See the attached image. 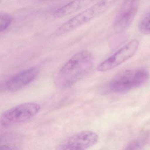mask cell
<instances>
[{"label": "cell", "instance_id": "obj_1", "mask_svg": "<svg viewBox=\"0 0 150 150\" xmlns=\"http://www.w3.org/2000/svg\"><path fill=\"white\" fill-rule=\"evenodd\" d=\"M94 64L93 54L88 50L77 52L63 66L56 76V84L61 89L72 86L89 72Z\"/></svg>", "mask_w": 150, "mask_h": 150}, {"label": "cell", "instance_id": "obj_2", "mask_svg": "<svg viewBox=\"0 0 150 150\" xmlns=\"http://www.w3.org/2000/svg\"><path fill=\"white\" fill-rule=\"evenodd\" d=\"M150 75L144 69L126 70L117 74L110 81L109 88L112 93H123L147 82Z\"/></svg>", "mask_w": 150, "mask_h": 150}, {"label": "cell", "instance_id": "obj_3", "mask_svg": "<svg viewBox=\"0 0 150 150\" xmlns=\"http://www.w3.org/2000/svg\"><path fill=\"white\" fill-rule=\"evenodd\" d=\"M39 104L28 102L16 105L3 112L0 118L2 127L7 128L26 122L36 115L41 110Z\"/></svg>", "mask_w": 150, "mask_h": 150}, {"label": "cell", "instance_id": "obj_4", "mask_svg": "<svg viewBox=\"0 0 150 150\" xmlns=\"http://www.w3.org/2000/svg\"><path fill=\"white\" fill-rule=\"evenodd\" d=\"M138 41L133 39L120 48L98 66L97 71L105 72L112 70L133 57L138 49Z\"/></svg>", "mask_w": 150, "mask_h": 150}, {"label": "cell", "instance_id": "obj_5", "mask_svg": "<svg viewBox=\"0 0 150 150\" xmlns=\"http://www.w3.org/2000/svg\"><path fill=\"white\" fill-rule=\"evenodd\" d=\"M139 0H123L114 19L115 30L122 32L132 23L139 6Z\"/></svg>", "mask_w": 150, "mask_h": 150}, {"label": "cell", "instance_id": "obj_6", "mask_svg": "<svg viewBox=\"0 0 150 150\" xmlns=\"http://www.w3.org/2000/svg\"><path fill=\"white\" fill-rule=\"evenodd\" d=\"M100 16L98 10L94 5H93L59 26L54 31L53 36H60L71 32Z\"/></svg>", "mask_w": 150, "mask_h": 150}, {"label": "cell", "instance_id": "obj_7", "mask_svg": "<svg viewBox=\"0 0 150 150\" xmlns=\"http://www.w3.org/2000/svg\"><path fill=\"white\" fill-rule=\"evenodd\" d=\"M98 134L92 131L78 132L70 137L59 146L62 150H85L94 146L99 140Z\"/></svg>", "mask_w": 150, "mask_h": 150}, {"label": "cell", "instance_id": "obj_8", "mask_svg": "<svg viewBox=\"0 0 150 150\" xmlns=\"http://www.w3.org/2000/svg\"><path fill=\"white\" fill-rule=\"evenodd\" d=\"M38 73V69L35 67L21 71L6 81L5 88L9 92L19 91L33 82L37 77Z\"/></svg>", "mask_w": 150, "mask_h": 150}, {"label": "cell", "instance_id": "obj_9", "mask_svg": "<svg viewBox=\"0 0 150 150\" xmlns=\"http://www.w3.org/2000/svg\"><path fill=\"white\" fill-rule=\"evenodd\" d=\"M96 0H73L69 3L56 10L54 13L55 18H62L83 9Z\"/></svg>", "mask_w": 150, "mask_h": 150}, {"label": "cell", "instance_id": "obj_10", "mask_svg": "<svg viewBox=\"0 0 150 150\" xmlns=\"http://www.w3.org/2000/svg\"><path fill=\"white\" fill-rule=\"evenodd\" d=\"M150 136V133L148 132H143L137 138L128 144L125 149L129 150L141 149V147L144 146L148 142Z\"/></svg>", "mask_w": 150, "mask_h": 150}, {"label": "cell", "instance_id": "obj_11", "mask_svg": "<svg viewBox=\"0 0 150 150\" xmlns=\"http://www.w3.org/2000/svg\"><path fill=\"white\" fill-rule=\"evenodd\" d=\"M138 28L142 34L150 35V7L146 11L139 20Z\"/></svg>", "mask_w": 150, "mask_h": 150}, {"label": "cell", "instance_id": "obj_12", "mask_svg": "<svg viewBox=\"0 0 150 150\" xmlns=\"http://www.w3.org/2000/svg\"><path fill=\"white\" fill-rule=\"evenodd\" d=\"M13 18L11 16L5 13H1L0 15V32H5L11 25Z\"/></svg>", "mask_w": 150, "mask_h": 150}, {"label": "cell", "instance_id": "obj_13", "mask_svg": "<svg viewBox=\"0 0 150 150\" xmlns=\"http://www.w3.org/2000/svg\"><path fill=\"white\" fill-rule=\"evenodd\" d=\"M0 149L1 150H10V149H18L19 148L16 146L12 145H2L0 147Z\"/></svg>", "mask_w": 150, "mask_h": 150}]
</instances>
